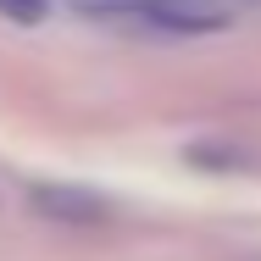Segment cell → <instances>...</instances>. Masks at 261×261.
Masks as SVG:
<instances>
[{
    "mask_svg": "<svg viewBox=\"0 0 261 261\" xmlns=\"http://www.w3.org/2000/svg\"><path fill=\"white\" fill-rule=\"evenodd\" d=\"M72 6L89 17H139L172 34H211L233 17L239 0H72Z\"/></svg>",
    "mask_w": 261,
    "mask_h": 261,
    "instance_id": "obj_1",
    "label": "cell"
},
{
    "mask_svg": "<svg viewBox=\"0 0 261 261\" xmlns=\"http://www.w3.org/2000/svg\"><path fill=\"white\" fill-rule=\"evenodd\" d=\"M28 200H34L39 217H50V222H106V211H111L100 195L72 189V184H34Z\"/></svg>",
    "mask_w": 261,
    "mask_h": 261,
    "instance_id": "obj_2",
    "label": "cell"
},
{
    "mask_svg": "<svg viewBox=\"0 0 261 261\" xmlns=\"http://www.w3.org/2000/svg\"><path fill=\"white\" fill-rule=\"evenodd\" d=\"M0 17H11V22L34 28V22H45V17H50V0H0Z\"/></svg>",
    "mask_w": 261,
    "mask_h": 261,
    "instance_id": "obj_3",
    "label": "cell"
}]
</instances>
